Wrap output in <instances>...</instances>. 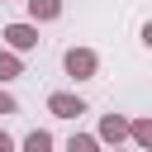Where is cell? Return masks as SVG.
Listing matches in <instances>:
<instances>
[{
  "instance_id": "6da1fadb",
  "label": "cell",
  "mask_w": 152,
  "mask_h": 152,
  "mask_svg": "<svg viewBox=\"0 0 152 152\" xmlns=\"http://www.w3.org/2000/svg\"><path fill=\"white\" fill-rule=\"evenodd\" d=\"M62 66H66L71 81H90V76L100 71V57H95L90 48H66V52H62Z\"/></svg>"
},
{
  "instance_id": "30bf717a",
  "label": "cell",
  "mask_w": 152,
  "mask_h": 152,
  "mask_svg": "<svg viewBox=\"0 0 152 152\" xmlns=\"http://www.w3.org/2000/svg\"><path fill=\"white\" fill-rule=\"evenodd\" d=\"M14 109H19V104H14V95H10V90H0V114H14Z\"/></svg>"
},
{
  "instance_id": "9c48e42d",
  "label": "cell",
  "mask_w": 152,
  "mask_h": 152,
  "mask_svg": "<svg viewBox=\"0 0 152 152\" xmlns=\"http://www.w3.org/2000/svg\"><path fill=\"white\" fill-rule=\"evenodd\" d=\"M66 152H100V138H90V133H71Z\"/></svg>"
},
{
  "instance_id": "3957f363",
  "label": "cell",
  "mask_w": 152,
  "mask_h": 152,
  "mask_svg": "<svg viewBox=\"0 0 152 152\" xmlns=\"http://www.w3.org/2000/svg\"><path fill=\"white\" fill-rule=\"evenodd\" d=\"M48 109H52L57 119H81V114H86V100L71 95V90H52V95H48Z\"/></svg>"
},
{
  "instance_id": "7a4b0ae2",
  "label": "cell",
  "mask_w": 152,
  "mask_h": 152,
  "mask_svg": "<svg viewBox=\"0 0 152 152\" xmlns=\"http://www.w3.org/2000/svg\"><path fill=\"white\" fill-rule=\"evenodd\" d=\"M0 38L10 43V52H28V48H38V24H5Z\"/></svg>"
},
{
  "instance_id": "ba28073f",
  "label": "cell",
  "mask_w": 152,
  "mask_h": 152,
  "mask_svg": "<svg viewBox=\"0 0 152 152\" xmlns=\"http://www.w3.org/2000/svg\"><path fill=\"white\" fill-rule=\"evenodd\" d=\"M24 152H52V133H48V128H33V133L24 138Z\"/></svg>"
},
{
  "instance_id": "8fae6325",
  "label": "cell",
  "mask_w": 152,
  "mask_h": 152,
  "mask_svg": "<svg viewBox=\"0 0 152 152\" xmlns=\"http://www.w3.org/2000/svg\"><path fill=\"white\" fill-rule=\"evenodd\" d=\"M10 147H14V138H10L5 128H0V152H10Z\"/></svg>"
},
{
  "instance_id": "5b68a950",
  "label": "cell",
  "mask_w": 152,
  "mask_h": 152,
  "mask_svg": "<svg viewBox=\"0 0 152 152\" xmlns=\"http://www.w3.org/2000/svg\"><path fill=\"white\" fill-rule=\"evenodd\" d=\"M24 5H28L33 24H48V19H57V14H62V0H24Z\"/></svg>"
},
{
  "instance_id": "52a82bcc",
  "label": "cell",
  "mask_w": 152,
  "mask_h": 152,
  "mask_svg": "<svg viewBox=\"0 0 152 152\" xmlns=\"http://www.w3.org/2000/svg\"><path fill=\"white\" fill-rule=\"evenodd\" d=\"M128 138L142 147V152H152V119H133V128H128Z\"/></svg>"
},
{
  "instance_id": "4fadbf2b",
  "label": "cell",
  "mask_w": 152,
  "mask_h": 152,
  "mask_svg": "<svg viewBox=\"0 0 152 152\" xmlns=\"http://www.w3.org/2000/svg\"><path fill=\"white\" fill-rule=\"evenodd\" d=\"M5 5H10V0H5Z\"/></svg>"
},
{
  "instance_id": "7c38bea8",
  "label": "cell",
  "mask_w": 152,
  "mask_h": 152,
  "mask_svg": "<svg viewBox=\"0 0 152 152\" xmlns=\"http://www.w3.org/2000/svg\"><path fill=\"white\" fill-rule=\"evenodd\" d=\"M142 43H147V48H152V24H142Z\"/></svg>"
},
{
  "instance_id": "8992f818",
  "label": "cell",
  "mask_w": 152,
  "mask_h": 152,
  "mask_svg": "<svg viewBox=\"0 0 152 152\" xmlns=\"http://www.w3.org/2000/svg\"><path fill=\"white\" fill-rule=\"evenodd\" d=\"M14 76H24V62H19V52L0 48V81H14Z\"/></svg>"
},
{
  "instance_id": "277c9868",
  "label": "cell",
  "mask_w": 152,
  "mask_h": 152,
  "mask_svg": "<svg viewBox=\"0 0 152 152\" xmlns=\"http://www.w3.org/2000/svg\"><path fill=\"white\" fill-rule=\"evenodd\" d=\"M128 128H133V119H124V114H104V119H100V138L114 142V147L128 138Z\"/></svg>"
}]
</instances>
